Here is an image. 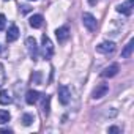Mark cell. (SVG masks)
<instances>
[{"instance_id": "cell-16", "label": "cell", "mask_w": 134, "mask_h": 134, "mask_svg": "<svg viewBox=\"0 0 134 134\" xmlns=\"http://www.w3.org/2000/svg\"><path fill=\"white\" fill-rule=\"evenodd\" d=\"M33 120H35V117H33L32 114H24V115H22V123H24L25 126H30V125L33 123Z\"/></svg>"}, {"instance_id": "cell-6", "label": "cell", "mask_w": 134, "mask_h": 134, "mask_svg": "<svg viewBox=\"0 0 134 134\" xmlns=\"http://www.w3.org/2000/svg\"><path fill=\"white\" fill-rule=\"evenodd\" d=\"M118 70H120V66H118L117 63H114V65H110V66H106V68L101 71V77H106V79L114 77V76L118 74Z\"/></svg>"}, {"instance_id": "cell-22", "label": "cell", "mask_w": 134, "mask_h": 134, "mask_svg": "<svg viewBox=\"0 0 134 134\" xmlns=\"http://www.w3.org/2000/svg\"><path fill=\"white\" fill-rule=\"evenodd\" d=\"M21 8H22V13H29V11H30V7H29V5H24V7H21Z\"/></svg>"}, {"instance_id": "cell-9", "label": "cell", "mask_w": 134, "mask_h": 134, "mask_svg": "<svg viewBox=\"0 0 134 134\" xmlns=\"http://www.w3.org/2000/svg\"><path fill=\"white\" fill-rule=\"evenodd\" d=\"M132 2H134V0H126L125 3H120L117 7V11L121 13V14H125V16H129L132 13Z\"/></svg>"}, {"instance_id": "cell-12", "label": "cell", "mask_w": 134, "mask_h": 134, "mask_svg": "<svg viewBox=\"0 0 134 134\" xmlns=\"http://www.w3.org/2000/svg\"><path fill=\"white\" fill-rule=\"evenodd\" d=\"M11 101H13V98H11V95L7 90H0V104L8 106V104H11Z\"/></svg>"}, {"instance_id": "cell-17", "label": "cell", "mask_w": 134, "mask_h": 134, "mask_svg": "<svg viewBox=\"0 0 134 134\" xmlns=\"http://www.w3.org/2000/svg\"><path fill=\"white\" fill-rule=\"evenodd\" d=\"M49 103H51V96H46V99H44V104H43V114L47 117L49 115Z\"/></svg>"}, {"instance_id": "cell-25", "label": "cell", "mask_w": 134, "mask_h": 134, "mask_svg": "<svg viewBox=\"0 0 134 134\" xmlns=\"http://www.w3.org/2000/svg\"><path fill=\"white\" fill-rule=\"evenodd\" d=\"M33 2H35V0H33Z\"/></svg>"}, {"instance_id": "cell-20", "label": "cell", "mask_w": 134, "mask_h": 134, "mask_svg": "<svg viewBox=\"0 0 134 134\" xmlns=\"http://www.w3.org/2000/svg\"><path fill=\"white\" fill-rule=\"evenodd\" d=\"M109 132H120V129H118L117 126H110V128H109Z\"/></svg>"}, {"instance_id": "cell-19", "label": "cell", "mask_w": 134, "mask_h": 134, "mask_svg": "<svg viewBox=\"0 0 134 134\" xmlns=\"http://www.w3.org/2000/svg\"><path fill=\"white\" fill-rule=\"evenodd\" d=\"M5 24H7V18H5V14H0V32L5 29Z\"/></svg>"}, {"instance_id": "cell-7", "label": "cell", "mask_w": 134, "mask_h": 134, "mask_svg": "<svg viewBox=\"0 0 134 134\" xmlns=\"http://www.w3.org/2000/svg\"><path fill=\"white\" fill-rule=\"evenodd\" d=\"M107 92H109V85H107V84H99V85L93 90L92 98H93V99H99V98L106 96V95H107Z\"/></svg>"}, {"instance_id": "cell-4", "label": "cell", "mask_w": 134, "mask_h": 134, "mask_svg": "<svg viewBox=\"0 0 134 134\" xmlns=\"http://www.w3.org/2000/svg\"><path fill=\"white\" fill-rule=\"evenodd\" d=\"M70 98H71L70 88L66 87V85H60V87H58V101H60L63 106H66V104L70 103Z\"/></svg>"}, {"instance_id": "cell-21", "label": "cell", "mask_w": 134, "mask_h": 134, "mask_svg": "<svg viewBox=\"0 0 134 134\" xmlns=\"http://www.w3.org/2000/svg\"><path fill=\"white\" fill-rule=\"evenodd\" d=\"M0 132H13L11 128H0Z\"/></svg>"}, {"instance_id": "cell-2", "label": "cell", "mask_w": 134, "mask_h": 134, "mask_svg": "<svg viewBox=\"0 0 134 134\" xmlns=\"http://www.w3.org/2000/svg\"><path fill=\"white\" fill-rule=\"evenodd\" d=\"M82 24H84V27H85L88 32H95L96 27H98L96 18H95L92 13H84V14H82Z\"/></svg>"}, {"instance_id": "cell-11", "label": "cell", "mask_w": 134, "mask_h": 134, "mask_svg": "<svg viewBox=\"0 0 134 134\" xmlns=\"http://www.w3.org/2000/svg\"><path fill=\"white\" fill-rule=\"evenodd\" d=\"M19 38V29H18V25H11L10 29H8V33H7V41L8 43H13V41H16Z\"/></svg>"}, {"instance_id": "cell-13", "label": "cell", "mask_w": 134, "mask_h": 134, "mask_svg": "<svg viewBox=\"0 0 134 134\" xmlns=\"http://www.w3.org/2000/svg\"><path fill=\"white\" fill-rule=\"evenodd\" d=\"M43 16L41 14H33L32 18H30V25L33 27V29H40L41 25H43Z\"/></svg>"}, {"instance_id": "cell-3", "label": "cell", "mask_w": 134, "mask_h": 134, "mask_svg": "<svg viewBox=\"0 0 134 134\" xmlns=\"http://www.w3.org/2000/svg\"><path fill=\"white\" fill-rule=\"evenodd\" d=\"M25 44H27V49H29V54H30L32 60H38V44H36V40L33 36H29L25 40Z\"/></svg>"}, {"instance_id": "cell-10", "label": "cell", "mask_w": 134, "mask_h": 134, "mask_svg": "<svg viewBox=\"0 0 134 134\" xmlns=\"http://www.w3.org/2000/svg\"><path fill=\"white\" fill-rule=\"evenodd\" d=\"M40 96H41L40 92H36V90H29V92L25 93V103H27V104H35V103H38Z\"/></svg>"}, {"instance_id": "cell-24", "label": "cell", "mask_w": 134, "mask_h": 134, "mask_svg": "<svg viewBox=\"0 0 134 134\" xmlns=\"http://www.w3.org/2000/svg\"><path fill=\"white\" fill-rule=\"evenodd\" d=\"M0 51H2V47H0Z\"/></svg>"}, {"instance_id": "cell-1", "label": "cell", "mask_w": 134, "mask_h": 134, "mask_svg": "<svg viewBox=\"0 0 134 134\" xmlns=\"http://www.w3.org/2000/svg\"><path fill=\"white\" fill-rule=\"evenodd\" d=\"M41 54H43V58H46V60H49L54 55V44L47 35H43V38H41Z\"/></svg>"}, {"instance_id": "cell-15", "label": "cell", "mask_w": 134, "mask_h": 134, "mask_svg": "<svg viewBox=\"0 0 134 134\" xmlns=\"http://www.w3.org/2000/svg\"><path fill=\"white\" fill-rule=\"evenodd\" d=\"M10 118H11V115H10V112H8V110L0 109V125L8 123V121H10Z\"/></svg>"}, {"instance_id": "cell-14", "label": "cell", "mask_w": 134, "mask_h": 134, "mask_svg": "<svg viewBox=\"0 0 134 134\" xmlns=\"http://www.w3.org/2000/svg\"><path fill=\"white\" fill-rule=\"evenodd\" d=\"M132 49H134V40H129V41H128V44L125 46V49L121 51V57H123V58H128V57H131V54H132Z\"/></svg>"}, {"instance_id": "cell-5", "label": "cell", "mask_w": 134, "mask_h": 134, "mask_svg": "<svg viewBox=\"0 0 134 134\" xmlns=\"http://www.w3.org/2000/svg\"><path fill=\"white\" fill-rule=\"evenodd\" d=\"M114 51H115V43H112V41H104L96 46V52H99V54H112Z\"/></svg>"}, {"instance_id": "cell-23", "label": "cell", "mask_w": 134, "mask_h": 134, "mask_svg": "<svg viewBox=\"0 0 134 134\" xmlns=\"http://www.w3.org/2000/svg\"><path fill=\"white\" fill-rule=\"evenodd\" d=\"M88 3H90V5H95V3H96V0H88Z\"/></svg>"}, {"instance_id": "cell-18", "label": "cell", "mask_w": 134, "mask_h": 134, "mask_svg": "<svg viewBox=\"0 0 134 134\" xmlns=\"http://www.w3.org/2000/svg\"><path fill=\"white\" fill-rule=\"evenodd\" d=\"M3 84H5V68H3V65L0 63V87Z\"/></svg>"}, {"instance_id": "cell-8", "label": "cell", "mask_w": 134, "mask_h": 134, "mask_svg": "<svg viewBox=\"0 0 134 134\" xmlns=\"http://www.w3.org/2000/svg\"><path fill=\"white\" fill-rule=\"evenodd\" d=\"M55 36H57L58 43H65L66 40L70 38V29L66 27V25H63V27H58V29L55 30Z\"/></svg>"}]
</instances>
